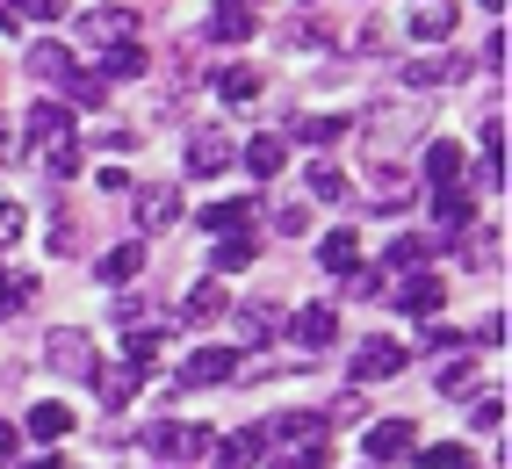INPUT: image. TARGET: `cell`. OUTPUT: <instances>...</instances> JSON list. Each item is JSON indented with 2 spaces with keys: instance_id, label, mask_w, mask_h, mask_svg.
I'll list each match as a JSON object with an SVG mask.
<instances>
[{
  "instance_id": "8d00e7d4",
  "label": "cell",
  "mask_w": 512,
  "mask_h": 469,
  "mask_svg": "<svg viewBox=\"0 0 512 469\" xmlns=\"http://www.w3.org/2000/svg\"><path fill=\"white\" fill-rule=\"evenodd\" d=\"M296 138H303V145H339V138H347V116H303Z\"/></svg>"
},
{
  "instance_id": "3957f363",
  "label": "cell",
  "mask_w": 512,
  "mask_h": 469,
  "mask_svg": "<svg viewBox=\"0 0 512 469\" xmlns=\"http://www.w3.org/2000/svg\"><path fill=\"white\" fill-rule=\"evenodd\" d=\"M412 130H419V116L404 109V102H375V109H368V145H375V159H383L390 145H404Z\"/></svg>"
},
{
  "instance_id": "ba28073f",
  "label": "cell",
  "mask_w": 512,
  "mask_h": 469,
  "mask_svg": "<svg viewBox=\"0 0 512 469\" xmlns=\"http://www.w3.org/2000/svg\"><path fill=\"white\" fill-rule=\"evenodd\" d=\"M289 332H296L303 354H325V347L339 340V318H332V304H303V311L289 318Z\"/></svg>"
},
{
  "instance_id": "f1b7e54d",
  "label": "cell",
  "mask_w": 512,
  "mask_h": 469,
  "mask_svg": "<svg viewBox=\"0 0 512 469\" xmlns=\"http://www.w3.org/2000/svg\"><path fill=\"white\" fill-rule=\"evenodd\" d=\"M29 73L58 87L65 73H73V51H65V44H51V37H44V44H29Z\"/></svg>"
},
{
  "instance_id": "7dc6e473",
  "label": "cell",
  "mask_w": 512,
  "mask_h": 469,
  "mask_svg": "<svg viewBox=\"0 0 512 469\" xmlns=\"http://www.w3.org/2000/svg\"><path fill=\"white\" fill-rule=\"evenodd\" d=\"M469 188H505V152H484V166L469 174Z\"/></svg>"
},
{
  "instance_id": "2e32d148",
  "label": "cell",
  "mask_w": 512,
  "mask_h": 469,
  "mask_svg": "<svg viewBox=\"0 0 512 469\" xmlns=\"http://www.w3.org/2000/svg\"><path fill=\"white\" fill-rule=\"evenodd\" d=\"M260 87H267V80H260V65H224V73H217V94H224L231 109H253V102H260Z\"/></svg>"
},
{
  "instance_id": "c3c4849f",
  "label": "cell",
  "mask_w": 512,
  "mask_h": 469,
  "mask_svg": "<svg viewBox=\"0 0 512 469\" xmlns=\"http://www.w3.org/2000/svg\"><path fill=\"white\" fill-rule=\"evenodd\" d=\"M426 347H433V354H455V347H462V332H455V325H440V318H426Z\"/></svg>"
},
{
  "instance_id": "d590c367",
  "label": "cell",
  "mask_w": 512,
  "mask_h": 469,
  "mask_svg": "<svg viewBox=\"0 0 512 469\" xmlns=\"http://www.w3.org/2000/svg\"><path fill=\"white\" fill-rule=\"evenodd\" d=\"M159 340H166L159 325H130V340H123V361H138V368H152V361H159Z\"/></svg>"
},
{
  "instance_id": "6da1fadb",
  "label": "cell",
  "mask_w": 512,
  "mask_h": 469,
  "mask_svg": "<svg viewBox=\"0 0 512 469\" xmlns=\"http://www.w3.org/2000/svg\"><path fill=\"white\" fill-rule=\"evenodd\" d=\"M44 361L58 368V376H87V383H94V368H101V354H94V340H87L80 325L44 332Z\"/></svg>"
},
{
  "instance_id": "74e56055",
  "label": "cell",
  "mask_w": 512,
  "mask_h": 469,
  "mask_svg": "<svg viewBox=\"0 0 512 469\" xmlns=\"http://www.w3.org/2000/svg\"><path fill=\"white\" fill-rule=\"evenodd\" d=\"M58 87H65V94H73V102H80V109H101V94H109V80H94V73H80V65H73V73H65Z\"/></svg>"
},
{
  "instance_id": "9c48e42d",
  "label": "cell",
  "mask_w": 512,
  "mask_h": 469,
  "mask_svg": "<svg viewBox=\"0 0 512 469\" xmlns=\"http://www.w3.org/2000/svg\"><path fill=\"white\" fill-rule=\"evenodd\" d=\"M404 368V347L397 340H361L354 347V383H390Z\"/></svg>"
},
{
  "instance_id": "7a4b0ae2",
  "label": "cell",
  "mask_w": 512,
  "mask_h": 469,
  "mask_svg": "<svg viewBox=\"0 0 512 469\" xmlns=\"http://www.w3.org/2000/svg\"><path fill=\"white\" fill-rule=\"evenodd\" d=\"M231 376H238V354L231 347H195L174 368V390H210V383H231Z\"/></svg>"
},
{
  "instance_id": "836d02e7",
  "label": "cell",
  "mask_w": 512,
  "mask_h": 469,
  "mask_svg": "<svg viewBox=\"0 0 512 469\" xmlns=\"http://www.w3.org/2000/svg\"><path fill=\"white\" fill-rule=\"evenodd\" d=\"M303 188H311V203H347V174H339V166H311V174H303Z\"/></svg>"
},
{
  "instance_id": "f5cc1de1",
  "label": "cell",
  "mask_w": 512,
  "mask_h": 469,
  "mask_svg": "<svg viewBox=\"0 0 512 469\" xmlns=\"http://www.w3.org/2000/svg\"><path fill=\"white\" fill-rule=\"evenodd\" d=\"M22 455V426H8V419H0V469H8Z\"/></svg>"
},
{
  "instance_id": "60d3db41",
  "label": "cell",
  "mask_w": 512,
  "mask_h": 469,
  "mask_svg": "<svg viewBox=\"0 0 512 469\" xmlns=\"http://www.w3.org/2000/svg\"><path fill=\"white\" fill-rule=\"evenodd\" d=\"M419 455V469H469V455L455 448V441H440V448H412Z\"/></svg>"
},
{
  "instance_id": "ac0fdd59",
  "label": "cell",
  "mask_w": 512,
  "mask_h": 469,
  "mask_svg": "<svg viewBox=\"0 0 512 469\" xmlns=\"http://www.w3.org/2000/svg\"><path fill=\"white\" fill-rule=\"evenodd\" d=\"M375 210H412V174H404V166H383L375 159Z\"/></svg>"
},
{
  "instance_id": "f6af8a7d",
  "label": "cell",
  "mask_w": 512,
  "mask_h": 469,
  "mask_svg": "<svg viewBox=\"0 0 512 469\" xmlns=\"http://www.w3.org/2000/svg\"><path fill=\"white\" fill-rule=\"evenodd\" d=\"M22 231H29V210L22 203H0V246H22Z\"/></svg>"
},
{
  "instance_id": "11a10c76",
  "label": "cell",
  "mask_w": 512,
  "mask_h": 469,
  "mask_svg": "<svg viewBox=\"0 0 512 469\" xmlns=\"http://www.w3.org/2000/svg\"><path fill=\"white\" fill-rule=\"evenodd\" d=\"M476 340H484V347H505V311H491L484 325H476Z\"/></svg>"
},
{
  "instance_id": "d6986e66",
  "label": "cell",
  "mask_w": 512,
  "mask_h": 469,
  "mask_svg": "<svg viewBox=\"0 0 512 469\" xmlns=\"http://www.w3.org/2000/svg\"><path fill=\"white\" fill-rule=\"evenodd\" d=\"M94 376H101V405L123 412L130 397H138V376H145V368H138V361H116V368H94Z\"/></svg>"
},
{
  "instance_id": "603a6c76",
  "label": "cell",
  "mask_w": 512,
  "mask_h": 469,
  "mask_svg": "<svg viewBox=\"0 0 512 469\" xmlns=\"http://www.w3.org/2000/svg\"><path fill=\"white\" fill-rule=\"evenodd\" d=\"M318 267L354 275V267H361V239H354V231H325V239H318Z\"/></svg>"
},
{
  "instance_id": "ab89813d",
  "label": "cell",
  "mask_w": 512,
  "mask_h": 469,
  "mask_svg": "<svg viewBox=\"0 0 512 469\" xmlns=\"http://www.w3.org/2000/svg\"><path fill=\"white\" fill-rule=\"evenodd\" d=\"M87 145H101V152H130V145H138V130H130V123H94Z\"/></svg>"
},
{
  "instance_id": "5bb4252c",
  "label": "cell",
  "mask_w": 512,
  "mask_h": 469,
  "mask_svg": "<svg viewBox=\"0 0 512 469\" xmlns=\"http://www.w3.org/2000/svg\"><path fill=\"white\" fill-rule=\"evenodd\" d=\"M253 260H260L253 231H224V239L210 246V275H238V267H253Z\"/></svg>"
},
{
  "instance_id": "8fae6325",
  "label": "cell",
  "mask_w": 512,
  "mask_h": 469,
  "mask_svg": "<svg viewBox=\"0 0 512 469\" xmlns=\"http://www.w3.org/2000/svg\"><path fill=\"white\" fill-rule=\"evenodd\" d=\"M361 441H368V462L375 469H383V462H397V455H412L419 441H412V419H383V426H368L361 433Z\"/></svg>"
},
{
  "instance_id": "44dd1931",
  "label": "cell",
  "mask_w": 512,
  "mask_h": 469,
  "mask_svg": "<svg viewBox=\"0 0 512 469\" xmlns=\"http://www.w3.org/2000/svg\"><path fill=\"white\" fill-rule=\"evenodd\" d=\"M426 181L433 188H462V145L455 138H433L426 145Z\"/></svg>"
},
{
  "instance_id": "1f68e13d",
  "label": "cell",
  "mask_w": 512,
  "mask_h": 469,
  "mask_svg": "<svg viewBox=\"0 0 512 469\" xmlns=\"http://www.w3.org/2000/svg\"><path fill=\"white\" fill-rule=\"evenodd\" d=\"M433 224L440 231H469V188H440L433 195Z\"/></svg>"
},
{
  "instance_id": "277c9868",
  "label": "cell",
  "mask_w": 512,
  "mask_h": 469,
  "mask_svg": "<svg viewBox=\"0 0 512 469\" xmlns=\"http://www.w3.org/2000/svg\"><path fill=\"white\" fill-rule=\"evenodd\" d=\"M58 138H73V109L65 102H29V116H22V145H58Z\"/></svg>"
},
{
  "instance_id": "4fadbf2b",
  "label": "cell",
  "mask_w": 512,
  "mask_h": 469,
  "mask_svg": "<svg viewBox=\"0 0 512 469\" xmlns=\"http://www.w3.org/2000/svg\"><path fill=\"white\" fill-rule=\"evenodd\" d=\"M440 304H448V289H440V275H426V267L397 289V311H404V318H433Z\"/></svg>"
},
{
  "instance_id": "cb8c5ba5",
  "label": "cell",
  "mask_w": 512,
  "mask_h": 469,
  "mask_svg": "<svg viewBox=\"0 0 512 469\" xmlns=\"http://www.w3.org/2000/svg\"><path fill=\"white\" fill-rule=\"evenodd\" d=\"M267 455V426H246V433H231V441L217 448V469H246Z\"/></svg>"
},
{
  "instance_id": "b9f144b4",
  "label": "cell",
  "mask_w": 512,
  "mask_h": 469,
  "mask_svg": "<svg viewBox=\"0 0 512 469\" xmlns=\"http://www.w3.org/2000/svg\"><path fill=\"white\" fill-rule=\"evenodd\" d=\"M44 159H51V174H58V181H73V174H80V138H58Z\"/></svg>"
},
{
  "instance_id": "30bf717a",
  "label": "cell",
  "mask_w": 512,
  "mask_h": 469,
  "mask_svg": "<svg viewBox=\"0 0 512 469\" xmlns=\"http://www.w3.org/2000/svg\"><path fill=\"white\" fill-rule=\"evenodd\" d=\"M404 22H412L419 44H448L455 37V0H412V15H404Z\"/></svg>"
},
{
  "instance_id": "e575fe53",
  "label": "cell",
  "mask_w": 512,
  "mask_h": 469,
  "mask_svg": "<svg viewBox=\"0 0 512 469\" xmlns=\"http://www.w3.org/2000/svg\"><path fill=\"white\" fill-rule=\"evenodd\" d=\"M267 441H325V419H318V412H282Z\"/></svg>"
},
{
  "instance_id": "bcb514c9",
  "label": "cell",
  "mask_w": 512,
  "mask_h": 469,
  "mask_svg": "<svg viewBox=\"0 0 512 469\" xmlns=\"http://www.w3.org/2000/svg\"><path fill=\"white\" fill-rule=\"evenodd\" d=\"M469 267H491L498 260V231H469V253H462Z\"/></svg>"
},
{
  "instance_id": "7c38bea8",
  "label": "cell",
  "mask_w": 512,
  "mask_h": 469,
  "mask_svg": "<svg viewBox=\"0 0 512 469\" xmlns=\"http://www.w3.org/2000/svg\"><path fill=\"white\" fill-rule=\"evenodd\" d=\"M282 166H289V138H282V130H260V138L246 145V174L253 181H275Z\"/></svg>"
},
{
  "instance_id": "9a60e30c",
  "label": "cell",
  "mask_w": 512,
  "mask_h": 469,
  "mask_svg": "<svg viewBox=\"0 0 512 469\" xmlns=\"http://www.w3.org/2000/svg\"><path fill=\"white\" fill-rule=\"evenodd\" d=\"M224 311H231V296L217 289V275H210V282H195V289L181 296V325H210V318H224Z\"/></svg>"
},
{
  "instance_id": "ee69618b",
  "label": "cell",
  "mask_w": 512,
  "mask_h": 469,
  "mask_svg": "<svg viewBox=\"0 0 512 469\" xmlns=\"http://www.w3.org/2000/svg\"><path fill=\"white\" fill-rule=\"evenodd\" d=\"M469 426H476V433H505V397H476Z\"/></svg>"
},
{
  "instance_id": "f907efd6",
  "label": "cell",
  "mask_w": 512,
  "mask_h": 469,
  "mask_svg": "<svg viewBox=\"0 0 512 469\" xmlns=\"http://www.w3.org/2000/svg\"><path fill=\"white\" fill-rule=\"evenodd\" d=\"M22 152H29V145H22V130H15V123H0V166H15Z\"/></svg>"
},
{
  "instance_id": "f546056e",
  "label": "cell",
  "mask_w": 512,
  "mask_h": 469,
  "mask_svg": "<svg viewBox=\"0 0 512 469\" xmlns=\"http://www.w3.org/2000/svg\"><path fill=\"white\" fill-rule=\"evenodd\" d=\"M426 260H433V239H390V253H383L390 275H419Z\"/></svg>"
},
{
  "instance_id": "8992f818",
  "label": "cell",
  "mask_w": 512,
  "mask_h": 469,
  "mask_svg": "<svg viewBox=\"0 0 512 469\" xmlns=\"http://www.w3.org/2000/svg\"><path fill=\"white\" fill-rule=\"evenodd\" d=\"M253 29H260V0H217L210 8V37L217 44H246Z\"/></svg>"
},
{
  "instance_id": "d4e9b609",
  "label": "cell",
  "mask_w": 512,
  "mask_h": 469,
  "mask_svg": "<svg viewBox=\"0 0 512 469\" xmlns=\"http://www.w3.org/2000/svg\"><path fill=\"white\" fill-rule=\"evenodd\" d=\"M231 318H238V332H246V340H275V332L289 325L275 304H231Z\"/></svg>"
},
{
  "instance_id": "7402d4cb",
  "label": "cell",
  "mask_w": 512,
  "mask_h": 469,
  "mask_svg": "<svg viewBox=\"0 0 512 469\" xmlns=\"http://www.w3.org/2000/svg\"><path fill=\"white\" fill-rule=\"evenodd\" d=\"M174 217H181V195H174V188H159V181L138 188V224H145V231H166Z\"/></svg>"
},
{
  "instance_id": "484cf974",
  "label": "cell",
  "mask_w": 512,
  "mask_h": 469,
  "mask_svg": "<svg viewBox=\"0 0 512 469\" xmlns=\"http://www.w3.org/2000/svg\"><path fill=\"white\" fill-rule=\"evenodd\" d=\"M22 433H29V441H65V433H73V412H65V405H51V397H44V405L22 419Z\"/></svg>"
},
{
  "instance_id": "5b68a950",
  "label": "cell",
  "mask_w": 512,
  "mask_h": 469,
  "mask_svg": "<svg viewBox=\"0 0 512 469\" xmlns=\"http://www.w3.org/2000/svg\"><path fill=\"white\" fill-rule=\"evenodd\" d=\"M231 159H238V152H231L224 130H188V174H195V181H217Z\"/></svg>"
},
{
  "instance_id": "f35d334b",
  "label": "cell",
  "mask_w": 512,
  "mask_h": 469,
  "mask_svg": "<svg viewBox=\"0 0 512 469\" xmlns=\"http://www.w3.org/2000/svg\"><path fill=\"white\" fill-rule=\"evenodd\" d=\"M476 376H484V368H476V361L462 354V361L440 368V390H448V397H469V390H476Z\"/></svg>"
},
{
  "instance_id": "6f0895ef",
  "label": "cell",
  "mask_w": 512,
  "mask_h": 469,
  "mask_svg": "<svg viewBox=\"0 0 512 469\" xmlns=\"http://www.w3.org/2000/svg\"><path fill=\"white\" fill-rule=\"evenodd\" d=\"M484 8H491V15H505V0H484Z\"/></svg>"
},
{
  "instance_id": "7bdbcfd3",
  "label": "cell",
  "mask_w": 512,
  "mask_h": 469,
  "mask_svg": "<svg viewBox=\"0 0 512 469\" xmlns=\"http://www.w3.org/2000/svg\"><path fill=\"white\" fill-rule=\"evenodd\" d=\"M361 419H368L361 390H339V397H332V419H325V426H361Z\"/></svg>"
},
{
  "instance_id": "9f6ffc18",
  "label": "cell",
  "mask_w": 512,
  "mask_h": 469,
  "mask_svg": "<svg viewBox=\"0 0 512 469\" xmlns=\"http://www.w3.org/2000/svg\"><path fill=\"white\" fill-rule=\"evenodd\" d=\"M29 469H65V462H58V455H37V462H29Z\"/></svg>"
},
{
  "instance_id": "52a82bcc",
  "label": "cell",
  "mask_w": 512,
  "mask_h": 469,
  "mask_svg": "<svg viewBox=\"0 0 512 469\" xmlns=\"http://www.w3.org/2000/svg\"><path fill=\"white\" fill-rule=\"evenodd\" d=\"M80 29H87V44H101V51L138 44V15H130V8H94V15H80Z\"/></svg>"
},
{
  "instance_id": "83f0119b",
  "label": "cell",
  "mask_w": 512,
  "mask_h": 469,
  "mask_svg": "<svg viewBox=\"0 0 512 469\" xmlns=\"http://www.w3.org/2000/svg\"><path fill=\"white\" fill-rule=\"evenodd\" d=\"M404 80H412L419 94L426 87H455L462 80V58H419V65H404Z\"/></svg>"
},
{
  "instance_id": "ffe728a7",
  "label": "cell",
  "mask_w": 512,
  "mask_h": 469,
  "mask_svg": "<svg viewBox=\"0 0 512 469\" xmlns=\"http://www.w3.org/2000/svg\"><path fill=\"white\" fill-rule=\"evenodd\" d=\"M37 304V275L29 267H0V318H22Z\"/></svg>"
},
{
  "instance_id": "4316f807",
  "label": "cell",
  "mask_w": 512,
  "mask_h": 469,
  "mask_svg": "<svg viewBox=\"0 0 512 469\" xmlns=\"http://www.w3.org/2000/svg\"><path fill=\"white\" fill-rule=\"evenodd\" d=\"M253 217H260L253 195H246V203H210V210H202V231H217V239H224V231H246Z\"/></svg>"
},
{
  "instance_id": "e0dca14e",
  "label": "cell",
  "mask_w": 512,
  "mask_h": 469,
  "mask_svg": "<svg viewBox=\"0 0 512 469\" xmlns=\"http://www.w3.org/2000/svg\"><path fill=\"white\" fill-rule=\"evenodd\" d=\"M152 448H159L166 462H181V455H202V448H210V433H202V426H174V419H166V426H152Z\"/></svg>"
},
{
  "instance_id": "816d5d0a",
  "label": "cell",
  "mask_w": 512,
  "mask_h": 469,
  "mask_svg": "<svg viewBox=\"0 0 512 469\" xmlns=\"http://www.w3.org/2000/svg\"><path fill=\"white\" fill-rule=\"evenodd\" d=\"M94 188H101V195H130V174H123V166H101Z\"/></svg>"
},
{
  "instance_id": "d6a6232c",
  "label": "cell",
  "mask_w": 512,
  "mask_h": 469,
  "mask_svg": "<svg viewBox=\"0 0 512 469\" xmlns=\"http://www.w3.org/2000/svg\"><path fill=\"white\" fill-rule=\"evenodd\" d=\"M94 73H101V80H138V73H145V51H138V44H116V51H101Z\"/></svg>"
},
{
  "instance_id": "681fc988",
  "label": "cell",
  "mask_w": 512,
  "mask_h": 469,
  "mask_svg": "<svg viewBox=\"0 0 512 469\" xmlns=\"http://www.w3.org/2000/svg\"><path fill=\"white\" fill-rule=\"evenodd\" d=\"M275 231H282V239H303V231H311V217L289 203V210H275Z\"/></svg>"
},
{
  "instance_id": "4dcf8cb0",
  "label": "cell",
  "mask_w": 512,
  "mask_h": 469,
  "mask_svg": "<svg viewBox=\"0 0 512 469\" xmlns=\"http://www.w3.org/2000/svg\"><path fill=\"white\" fill-rule=\"evenodd\" d=\"M138 267H145V246H109V253L94 260V275H101V282H130Z\"/></svg>"
},
{
  "instance_id": "db71d44e",
  "label": "cell",
  "mask_w": 512,
  "mask_h": 469,
  "mask_svg": "<svg viewBox=\"0 0 512 469\" xmlns=\"http://www.w3.org/2000/svg\"><path fill=\"white\" fill-rule=\"evenodd\" d=\"M15 8H22V15H37V22H58V15H65V0H15Z\"/></svg>"
}]
</instances>
